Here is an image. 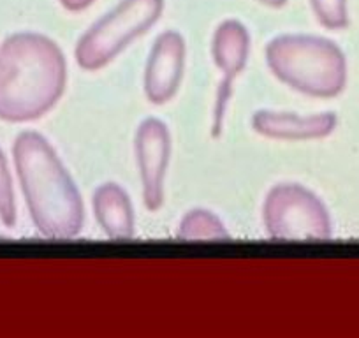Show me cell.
Masks as SVG:
<instances>
[{"label":"cell","instance_id":"6","mask_svg":"<svg viewBox=\"0 0 359 338\" xmlns=\"http://www.w3.org/2000/svg\"><path fill=\"white\" fill-rule=\"evenodd\" d=\"M137 171H140L143 203L148 212H157L164 203V185L171 157V134L158 119H144L134 137Z\"/></svg>","mask_w":359,"mask_h":338},{"label":"cell","instance_id":"14","mask_svg":"<svg viewBox=\"0 0 359 338\" xmlns=\"http://www.w3.org/2000/svg\"><path fill=\"white\" fill-rule=\"evenodd\" d=\"M264 2H269V4H280L282 0H264Z\"/></svg>","mask_w":359,"mask_h":338},{"label":"cell","instance_id":"5","mask_svg":"<svg viewBox=\"0 0 359 338\" xmlns=\"http://www.w3.org/2000/svg\"><path fill=\"white\" fill-rule=\"evenodd\" d=\"M161 13V0H127L116 11L95 23L74 50L76 64L99 71L115 60L136 37L147 32Z\"/></svg>","mask_w":359,"mask_h":338},{"label":"cell","instance_id":"1","mask_svg":"<svg viewBox=\"0 0 359 338\" xmlns=\"http://www.w3.org/2000/svg\"><path fill=\"white\" fill-rule=\"evenodd\" d=\"M65 87V55L50 37L22 32L0 44V120L41 119L57 106Z\"/></svg>","mask_w":359,"mask_h":338},{"label":"cell","instance_id":"9","mask_svg":"<svg viewBox=\"0 0 359 338\" xmlns=\"http://www.w3.org/2000/svg\"><path fill=\"white\" fill-rule=\"evenodd\" d=\"M337 115L331 111L302 116L298 113L259 109L252 116V129L269 140L310 141L330 136L337 129Z\"/></svg>","mask_w":359,"mask_h":338},{"label":"cell","instance_id":"4","mask_svg":"<svg viewBox=\"0 0 359 338\" xmlns=\"http://www.w3.org/2000/svg\"><path fill=\"white\" fill-rule=\"evenodd\" d=\"M262 222L273 240L324 241L333 233L326 205L299 184H278L269 189L262 205Z\"/></svg>","mask_w":359,"mask_h":338},{"label":"cell","instance_id":"7","mask_svg":"<svg viewBox=\"0 0 359 338\" xmlns=\"http://www.w3.org/2000/svg\"><path fill=\"white\" fill-rule=\"evenodd\" d=\"M184 37L176 32H164L157 37L144 67L143 88L148 101L162 106L171 101L180 90L185 71Z\"/></svg>","mask_w":359,"mask_h":338},{"label":"cell","instance_id":"10","mask_svg":"<svg viewBox=\"0 0 359 338\" xmlns=\"http://www.w3.org/2000/svg\"><path fill=\"white\" fill-rule=\"evenodd\" d=\"M95 220L111 240H130L136 229V215L129 194L118 184H102L92 198Z\"/></svg>","mask_w":359,"mask_h":338},{"label":"cell","instance_id":"2","mask_svg":"<svg viewBox=\"0 0 359 338\" xmlns=\"http://www.w3.org/2000/svg\"><path fill=\"white\" fill-rule=\"evenodd\" d=\"M13 158L37 231L53 240L78 236L85 222L81 194L50 141L25 130L15 140Z\"/></svg>","mask_w":359,"mask_h":338},{"label":"cell","instance_id":"8","mask_svg":"<svg viewBox=\"0 0 359 338\" xmlns=\"http://www.w3.org/2000/svg\"><path fill=\"white\" fill-rule=\"evenodd\" d=\"M212 57L222 74L215 102L213 134L219 136L224 126L227 102L233 94V81L245 71L250 57V36L247 29L236 22H226L217 29L212 43Z\"/></svg>","mask_w":359,"mask_h":338},{"label":"cell","instance_id":"12","mask_svg":"<svg viewBox=\"0 0 359 338\" xmlns=\"http://www.w3.org/2000/svg\"><path fill=\"white\" fill-rule=\"evenodd\" d=\"M0 222L6 227H15L16 224L15 187H13L8 158L2 150H0Z\"/></svg>","mask_w":359,"mask_h":338},{"label":"cell","instance_id":"3","mask_svg":"<svg viewBox=\"0 0 359 338\" xmlns=\"http://www.w3.org/2000/svg\"><path fill=\"white\" fill-rule=\"evenodd\" d=\"M266 64L292 90L317 99L340 95L347 85V58L333 41L280 36L266 44Z\"/></svg>","mask_w":359,"mask_h":338},{"label":"cell","instance_id":"13","mask_svg":"<svg viewBox=\"0 0 359 338\" xmlns=\"http://www.w3.org/2000/svg\"><path fill=\"white\" fill-rule=\"evenodd\" d=\"M313 6L317 18L326 29L340 30L348 25L345 0H313Z\"/></svg>","mask_w":359,"mask_h":338},{"label":"cell","instance_id":"11","mask_svg":"<svg viewBox=\"0 0 359 338\" xmlns=\"http://www.w3.org/2000/svg\"><path fill=\"white\" fill-rule=\"evenodd\" d=\"M176 236L184 241H220L229 240L227 227L213 212L194 208L180 220Z\"/></svg>","mask_w":359,"mask_h":338}]
</instances>
